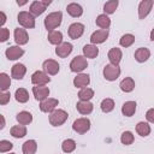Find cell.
<instances>
[{
    "mask_svg": "<svg viewBox=\"0 0 154 154\" xmlns=\"http://www.w3.org/2000/svg\"><path fill=\"white\" fill-rule=\"evenodd\" d=\"M58 105H59L58 99L48 97V99L41 101V103H40V109H41L42 112H46V113H48V112L52 113V112L55 109V107H57Z\"/></svg>",
    "mask_w": 154,
    "mask_h": 154,
    "instance_id": "cell-13",
    "label": "cell"
},
{
    "mask_svg": "<svg viewBox=\"0 0 154 154\" xmlns=\"http://www.w3.org/2000/svg\"><path fill=\"white\" fill-rule=\"evenodd\" d=\"M0 118H1V125H0V129H4V128H5V118H4V116H0Z\"/></svg>",
    "mask_w": 154,
    "mask_h": 154,
    "instance_id": "cell-46",
    "label": "cell"
},
{
    "mask_svg": "<svg viewBox=\"0 0 154 154\" xmlns=\"http://www.w3.org/2000/svg\"><path fill=\"white\" fill-rule=\"evenodd\" d=\"M49 81L51 78L45 71H35L31 75V83L34 85H46L47 83H49Z\"/></svg>",
    "mask_w": 154,
    "mask_h": 154,
    "instance_id": "cell-7",
    "label": "cell"
},
{
    "mask_svg": "<svg viewBox=\"0 0 154 154\" xmlns=\"http://www.w3.org/2000/svg\"><path fill=\"white\" fill-rule=\"evenodd\" d=\"M108 37V30H103V29H100V30H96L94 31L91 35H90V42L91 45H99V43H102L107 40Z\"/></svg>",
    "mask_w": 154,
    "mask_h": 154,
    "instance_id": "cell-14",
    "label": "cell"
},
{
    "mask_svg": "<svg viewBox=\"0 0 154 154\" xmlns=\"http://www.w3.org/2000/svg\"><path fill=\"white\" fill-rule=\"evenodd\" d=\"M10 97H11L10 93H7V91L1 93V95H0V103H1V105H6V103L10 101Z\"/></svg>",
    "mask_w": 154,
    "mask_h": 154,
    "instance_id": "cell-43",
    "label": "cell"
},
{
    "mask_svg": "<svg viewBox=\"0 0 154 154\" xmlns=\"http://www.w3.org/2000/svg\"><path fill=\"white\" fill-rule=\"evenodd\" d=\"M107 57H108L109 64H113V65H118V64L120 63L122 58H123V53H122L120 48H117V47H114V48L109 49V52H108Z\"/></svg>",
    "mask_w": 154,
    "mask_h": 154,
    "instance_id": "cell-19",
    "label": "cell"
},
{
    "mask_svg": "<svg viewBox=\"0 0 154 154\" xmlns=\"http://www.w3.org/2000/svg\"><path fill=\"white\" fill-rule=\"evenodd\" d=\"M72 45L70 42H63L60 43L59 46H57L55 48V54L59 57V58H66L67 55L71 54L72 52Z\"/></svg>",
    "mask_w": 154,
    "mask_h": 154,
    "instance_id": "cell-16",
    "label": "cell"
},
{
    "mask_svg": "<svg viewBox=\"0 0 154 154\" xmlns=\"http://www.w3.org/2000/svg\"><path fill=\"white\" fill-rule=\"evenodd\" d=\"M13 35H14V41H16V43L19 45V46H20V45H25V43H28V41H29V36H28V32H26L25 29L16 28Z\"/></svg>",
    "mask_w": 154,
    "mask_h": 154,
    "instance_id": "cell-17",
    "label": "cell"
},
{
    "mask_svg": "<svg viewBox=\"0 0 154 154\" xmlns=\"http://www.w3.org/2000/svg\"><path fill=\"white\" fill-rule=\"evenodd\" d=\"M36 149H37V143L35 140H28L23 143V147H22V150H23V154H35L36 153Z\"/></svg>",
    "mask_w": 154,
    "mask_h": 154,
    "instance_id": "cell-26",
    "label": "cell"
},
{
    "mask_svg": "<svg viewBox=\"0 0 154 154\" xmlns=\"http://www.w3.org/2000/svg\"><path fill=\"white\" fill-rule=\"evenodd\" d=\"M24 54V49L20 48L19 46H11L6 49L5 52V55L8 60H17L19 59L22 55Z\"/></svg>",
    "mask_w": 154,
    "mask_h": 154,
    "instance_id": "cell-15",
    "label": "cell"
},
{
    "mask_svg": "<svg viewBox=\"0 0 154 154\" xmlns=\"http://www.w3.org/2000/svg\"><path fill=\"white\" fill-rule=\"evenodd\" d=\"M136 112V102L135 101H126L122 106V113L125 117H132Z\"/></svg>",
    "mask_w": 154,
    "mask_h": 154,
    "instance_id": "cell-23",
    "label": "cell"
},
{
    "mask_svg": "<svg viewBox=\"0 0 154 154\" xmlns=\"http://www.w3.org/2000/svg\"><path fill=\"white\" fill-rule=\"evenodd\" d=\"M135 42V36L132 35V34H125V35H123L122 37H120V40H119V43H120V46L122 47H130L132 43Z\"/></svg>",
    "mask_w": 154,
    "mask_h": 154,
    "instance_id": "cell-38",
    "label": "cell"
},
{
    "mask_svg": "<svg viewBox=\"0 0 154 154\" xmlns=\"http://www.w3.org/2000/svg\"><path fill=\"white\" fill-rule=\"evenodd\" d=\"M146 119L150 123H154V108H149L146 113Z\"/></svg>",
    "mask_w": 154,
    "mask_h": 154,
    "instance_id": "cell-44",
    "label": "cell"
},
{
    "mask_svg": "<svg viewBox=\"0 0 154 154\" xmlns=\"http://www.w3.org/2000/svg\"><path fill=\"white\" fill-rule=\"evenodd\" d=\"M87 67H88V61H87V58L84 55H77L70 63V70L72 72L81 73Z\"/></svg>",
    "mask_w": 154,
    "mask_h": 154,
    "instance_id": "cell-4",
    "label": "cell"
},
{
    "mask_svg": "<svg viewBox=\"0 0 154 154\" xmlns=\"http://www.w3.org/2000/svg\"><path fill=\"white\" fill-rule=\"evenodd\" d=\"M61 22H63V13L60 11H55V12L49 13L45 18V26L49 32V31L55 30L61 24Z\"/></svg>",
    "mask_w": 154,
    "mask_h": 154,
    "instance_id": "cell-1",
    "label": "cell"
},
{
    "mask_svg": "<svg viewBox=\"0 0 154 154\" xmlns=\"http://www.w3.org/2000/svg\"><path fill=\"white\" fill-rule=\"evenodd\" d=\"M25 72H26L25 65L19 64V63H18V64H14V65L12 66V69H11V76H12V78H14V79H23Z\"/></svg>",
    "mask_w": 154,
    "mask_h": 154,
    "instance_id": "cell-20",
    "label": "cell"
},
{
    "mask_svg": "<svg viewBox=\"0 0 154 154\" xmlns=\"http://www.w3.org/2000/svg\"><path fill=\"white\" fill-rule=\"evenodd\" d=\"M94 96V90L91 88H82L78 91V99L79 101H89Z\"/></svg>",
    "mask_w": 154,
    "mask_h": 154,
    "instance_id": "cell-32",
    "label": "cell"
},
{
    "mask_svg": "<svg viewBox=\"0 0 154 154\" xmlns=\"http://www.w3.org/2000/svg\"><path fill=\"white\" fill-rule=\"evenodd\" d=\"M100 107H101V111H102V112L108 113V112L113 111V108H114V101H113L112 99H109V97H106V99H103V100L101 101Z\"/></svg>",
    "mask_w": 154,
    "mask_h": 154,
    "instance_id": "cell-37",
    "label": "cell"
},
{
    "mask_svg": "<svg viewBox=\"0 0 154 154\" xmlns=\"http://www.w3.org/2000/svg\"><path fill=\"white\" fill-rule=\"evenodd\" d=\"M119 87H120V89H122L124 93H130V91H132L134 88H135V81H134L131 77H125V78L120 82Z\"/></svg>",
    "mask_w": 154,
    "mask_h": 154,
    "instance_id": "cell-31",
    "label": "cell"
},
{
    "mask_svg": "<svg viewBox=\"0 0 154 154\" xmlns=\"http://www.w3.org/2000/svg\"><path fill=\"white\" fill-rule=\"evenodd\" d=\"M25 4H26V1H19V0L17 1V5H18V6H23V5H25Z\"/></svg>",
    "mask_w": 154,
    "mask_h": 154,
    "instance_id": "cell-47",
    "label": "cell"
},
{
    "mask_svg": "<svg viewBox=\"0 0 154 154\" xmlns=\"http://www.w3.org/2000/svg\"><path fill=\"white\" fill-rule=\"evenodd\" d=\"M153 5H154L153 0H142L138 5V18L144 19L149 14V12L152 11Z\"/></svg>",
    "mask_w": 154,
    "mask_h": 154,
    "instance_id": "cell-9",
    "label": "cell"
},
{
    "mask_svg": "<svg viewBox=\"0 0 154 154\" xmlns=\"http://www.w3.org/2000/svg\"><path fill=\"white\" fill-rule=\"evenodd\" d=\"M66 11H67V13L71 16V17H81L82 14H83V8H82V6L79 5V4H77V2H71V4H69L67 6H66Z\"/></svg>",
    "mask_w": 154,
    "mask_h": 154,
    "instance_id": "cell-21",
    "label": "cell"
},
{
    "mask_svg": "<svg viewBox=\"0 0 154 154\" xmlns=\"http://www.w3.org/2000/svg\"><path fill=\"white\" fill-rule=\"evenodd\" d=\"M120 76V67L118 65L107 64L103 67V77L107 81H116Z\"/></svg>",
    "mask_w": 154,
    "mask_h": 154,
    "instance_id": "cell-5",
    "label": "cell"
},
{
    "mask_svg": "<svg viewBox=\"0 0 154 154\" xmlns=\"http://www.w3.org/2000/svg\"><path fill=\"white\" fill-rule=\"evenodd\" d=\"M76 108H77V111H78L81 114L87 116V114H89V113L93 112L94 105H93L91 102H89V101H79V102H77Z\"/></svg>",
    "mask_w": 154,
    "mask_h": 154,
    "instance_id": "cell-22",
    "label": "cell"
},
{
    "mask_svg": "<svg viewBox=\"0 0 154 154\" xmlns=\"http://www.w3.org/2000/svg\"><path fill=\"white\" fill-rule=\"evenodd\" d=\"M149 57H150V52H149V49L146 48V47H141V48H138V49L135 52V59H136L138 63H144V61H147V60L149 59Z\"/></svg>",
    "mask_w": 154,
    "mask_h": 154,
    "instance_id": "cell-24",
    "label": "cell"
},
{
    "mask_svg": "<svg viewBox=\"0 0 154 154\" xmlns=\"http://www.w3.org/2000/svg\"><path fill=\"white\" fill-rule=\"evenodd\" d=\"M16 119H17V122H18L19 124H22V125H28V124H30V123L32 122V116H31V113L28 112V111H22V112H19V113L17 114Z\"/></svg>",
    "mask_w": 154,
    "mask_h": 154,
    "instance_id": "cell-29",
    "label": "cell"
},
{
    "mask_svg": "<svg viewBox=\"0 0 154 154\" xmlns=\"http://www.w3.org/2000/svg\"><path fill=\"white\" fill-rule=\"evenodd\" d=\"M67 32H69V36H70L72 40H77V38H79V37L83 35V32H84V25H83L82 23H78V22L72 23V24L69 26Z\"/></svg>",
    "mask_w": 154,
    "mask_h": 154,
    "instance_id": "cell-10",
    "label": "cell"
},
{
    "mask_svg": "<svg viewBox=\"0 0 154 154\" xmlns=\"http://www.w3.org/2000/svg\"><path fill=\"white\" fill-rule=\"evenodd\" d=\"M48 5H51V1H32L30 4V11L29 12L32 16H40L46 11Z\"/></svg>",
    "mask_w": 154,
    "mask_h": 154,
    "instance_id": "cell-8",
    "label": "cell"
},
{
    "mask_svg": "<svg viewBox=\"0 0 154 154\" xmlns=\"http://www.w3.org/2000/svg\"><path fill=\"white\" fill-rule=\"evenodd\" d=\"M136 132L142 136V137H146L150 134V126L148 125V123H144V122H140L137 123L136 125Z\"/></svg>",
    "mask_w": 154,
    "mask_h": 154,
    "instance_id": "cell-33",
    "label": "cell"
},
{
    "mask_svg": "<svg viewBox=\"0 0 154 154\" xmlns=\"http://www.w3.org/2000/svg\"><path fill=\"white\" fill-rule=\"evenodd\" d=\"M0 17H1V19H0V26H2L5 24V22H6V14L2 11H0Z\"/></svg>",
    "mask_w": 154,
    "mask_h": 154,
    "instance_id": "cell-45",
    "label": "cell"
},
{
    "mask_svg": "<svg viewBox=\"0 0 154 154\" xmlns=\"http://www.w3.org/2000/svg\"><path fill=\"white\" fill-rule=\"evenodd\" d=\"M67 118H69L67 112L64 111V109H59L58 108V109H54L49 114V123L53 126H60L67 120Z\"/></svg>",
    "mask_w": 154,
    "mask_h": 154,
    "instance_id": "cell-2",
    "label": "cell"
},
{
    "mask_svg": "<svg viewBox=\"0 0 154 154\" xmlns=\"http://www.w3.org/2000/svg\"><path fill=\"white\" fill-rule=\"evenodd\" d=\"M97 54H99V48L95 45H85L83 47V55L85 58L94 59L97 57Z\"/></svg>",
    "mask_w": 154,
    "mask_h": 154,
    "instance_id": "cell-25",
    "label": "cell"
},
{
    "mask_svg": "<svg viewBox=\"0 0 154 154\" xmlns=\"http://www.w3.org/2000/svg\"><path fill=\"white\" fill-rule=\"evenodd\" d=\"M150 40L154 41V29H152V31H150Z\"/></svg>",
    "mask_w": 154,
    "mask_h": 154,
    "instance_id": "cell-48",
    "label": "cell"
},
{
    "mask_svg": "<svg viewBox=\"0 0 154 154\" xmlns=\"http://www.w3.org/2000/svg\"><path fill=\"white\" fill-rule=\"evenodd\" d=\"M42 67H43V71H45L47 75H51V76L57 75V73L59 72V70H60V66H59L58 61H55V60H53V59H47V60H45Z\"/></svg>",
    "mask_w": 154,
    "mask_h": 154,
    "instance_id": "cell-11",
    "label": "cell"
},
{
    "mask_svg": "<svg viewBox=\"0 0 154 154\" xmlns=\"http://www.w3.org/2000/svg\"><path fill=\"white\" fill-rule=\"evenodd\" d=\"M32 94L37 101H43V100L48 99L49 88L46 85H35V87H32Z\"/></svg>",
    "mask_w": 154,
    "mask_h": 154,
    "instance_id": "cell-12",
    "label": "cell"
},
{
    "mask_svg": "<svg viewBox=\"0 0 154 154\" xmlns=\"http://www.w3.org/2000/svg\"><path fill=\"white\" fill-rule=\"evenodd\" d=\"M10 85H11V77L7 73L1 72L0 73V89H1V91L2 93L6 91L10 88Z\"/></svg>",
    "mask_w": 154,
    "mask_h": 154,
    "instance_id": "cell-35",
    "label": "cell"
},
{
    "mask_svg": "<svg viewBox=\"0 0 154 154\" xmlns=\"http://www.w3.org/2000/svg\"><path fill=\"white\" fill-rule=\"evenodd\" d=\"M12 148H13V144L10 141H6V140H1L0 141V153L10 152Z\"/></svg>",
    "mask_w": 154,
    "mask_h": 154,
    "instance_id": "cell-41",
    "label": "cell"
},
{
    "mask_svg": "<svg viewBox=\"0 0 154 154\" xmlns=\"http://www.w3.org/2000/svg\"><path fill=\"white\" fill-rule=\"evenodd\" d=\"M8 37H10V31H8V29L1 28V29H0V41H1V42H5V41H7Z\"/></svg>",
    "mask_w": 154,
    "mask_h": 154,
    "instance_id": "cell-42",
    "label": "cell"
},
{
    "mask_svg": "<svg viewBox=\"0 0 154 154\" xmlns=\"http://www.w3.org/2000/svg\"><path fill=\"white\" fill-rule=\"evenodd\" d=\"M134 140H135V137H134V135H132L131 131H124L122 134V136H120V142L123 144H125V146L131 144L134 142Z\"/></svg>",
    "mask_w": 154,
    "mask_h": 154,
    "instance_id": "cell-40",
    "label": "cell"
},
{
    "mask_svg": "<svg viewBox=\"0 0 154 154\" xmlns=\"http://www.w3.org/2000/svg\"><path fill=\"white\" fill-rule=\"evenodd\" d=\"M47 38H48V41H49L52 45L59 46L60 43H63V34H61V31H58V30L49 31Z\"/></svg>",
    "mask_w": 154,
    "mask_h": 154,
    "instance_id": "cell-28",
    "label": "cell"
},
{
    "mask_svg": "<svg viewBox=\"0 0 154 154\" xmlns=\"http://www.w3.org/2000/svg\"><path fill=\"white\" fill-rule=\"evenodd\" d=\"M95 23H96V25H97L99 28H101V29H103V30H108V28H109V25H111V19L108 18L107 14L102 13V14H99V16L96 17Z\"/></svg>",
    "mask_w": 154,
    "mask_h": 154,
    "instance_id": "cell-27",
    "label": "cell"
},
{
    "mask_svg": "<svg viewBox=\"0 0 154 154\" xmlns=\"http://www.w3.org/2000/svg\"><path fill=\"white\" fill-rule=\"evenodd\" d=\"M10 154H16V153H10Z\"/></svg>",
    "mask_w": 154,
    "mask_h": 154,
    "instance_id": "cell-49",
    "label": "cell"
},
{
    "mask_svg": "<svg viewBox=\"0 0 154 154\" xmlns=\"http://www.w3.org/2000/svg\"><path fill=\"white\" fill-rule=\"evenodd\" d=\"M118 7V1L117 0H109L103 5V11L105 14H112Z\"/></svg>",
    "mask_w": 154,
    "mask_h": 154,
    "instance_id": "cell-39",
    "label": "cell"
},
{
    "mask_svg": "<svg viewBox=\"0 0 154 154\" xmlns=\"http://www.w3.org/2000/svg\"><path fill=\"white\" fill-rule=\"evenodd\" d=\"M90 83V77L87 73H78L75 78H73V85L76 88H87L88 84Z\"/></svg>",
    "mask_w": 154,
    "mask_h": 154,
    "instance_id": "cell-18",
    "label": "cell"
},
{
    "mask_svg": "<svg viewBox=\"0 0 154 154\" xmlns=\"http://www.w3.org/2000/svg\"><path fill=\"white\" fill-rule=\"evenodd\" d=\"M61 149L64 153H72L76 149V142L72 138H67L64 140L61 143Z\"/></svg>",
    "mask_w": 154,
    "mask_h": 154,
    "instance_id": "cell-36",
    "label": "cell"
},
{
    "mask_svg": "<svg viewBox=\"0 0 154 154\" xmlns=\"http://www.w3.org/2000/svg\"><path fill=\"white\" fill-rule=\"evenodd\" d=\"M17 20L25 29H32V28H35V16H32L28 11L19 12L18 13V17H17Z\"/></svg>",
    "mask_w": 154,
    "mask_h": 154,
    "instance_id": "cell-3",
    "label": "cell"
},
{
    "mask_svg": "<svg viewBox=\"0 0 154 154\" xmlns=\"http://www.w3.org/2000/svg\"><path fill=\"white\" fill-rule=\"evenodd\" d=\"M10 134H11L14 138H22V137H24V136L26 135V128H25V125H22V124L14 125V126L11 128Z\"/></svg>",
    "mask_w": 154,
    "mask_h": 154,
    "instance_id": "cell-30",
    "label": "cell"
},
{
    "mask_svg": "<svg viewBox=\"0 0 154 154\" xmlns=\"http://www.w3.org/2000/svg\"><path fill=\"white\" fill-rule=\"evenodd\" d=\"M72 129L77 134H85L90 129V120L88 118H84V117L83 118H78V119H76L73 122Z\"/></svg>",
    "mask_w": 154,
    "mask_h": 154,
    "instance_id": "cell-6",
    "label": "cell"
},
{
    "mask_svg": "<svg viewBox=\"0 0 154 154\" xmlns=\"http://www.w3.org/2000/svg\"><path fill=\"white\" fill-rule=\"evenodd\" d=\"M14 97H16V100H17L18 102L24 103V102H26V101L29 100V93H28V90L24 89V88H18V89L16 90V93H14Z\"/></svg>",
    "mask_w": 154,
    "mask_h": 154,
    "instance_id": "cell-34",
    "label": "cell"
}]
</instances>
